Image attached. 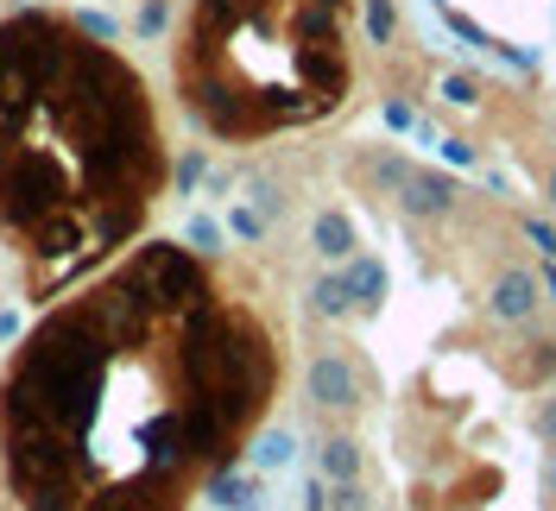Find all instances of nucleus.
Listing matches in <instances>:
<instances>
[{"instance_id":"nucleus-3","label":"nucleus","mask_w":556,"mask_h":511,"mask_svg":"<svg viewBox=\"0 0 556 511\" xmlns=\"http://www.w3.org/2000/svg\"><path fill=\"white\" fill-rule=\"evenodd\" d=\"M354 89V0H190L177 95L222 139H273Z\"/></svg>"},{"instance_id":"nucleus-4","label":"nucleus","mask_w":556,"mask_h":511,"mask_svg":"<svg viewBox=\"0 0 556 511\" xmlns=\"http://www.w3.org/2000/svg\"><path fill=\"white\" fill-rule=\"evenodd\" d=\"M311 398L316 405H354V379H348V367L336 360V354L311 367Z\"/></svg>"},{"instance_id":"nucleus-1","label":"nucleus","mask_w":556,"mask_h":511,"mask_svg":"<svg viewBox=\"0 0 556 511\" xmlns=\"http://www.w3.org/2000/svg\"><path fill=\"white\" fill-rule=\"evenodd\" d=\"M273 379L266 322L197 253L152 240L7 360V480L26 511H184L260 430Z\"/></svg>"},{"instance_id":"nucleus-8","label":"nucleus","mask_w":556,"mask_h":511,"mask_svg":"<svg viewBox=\"0 0 556 511\" xmlns=\"http://www.w3.org/2000/svg\"><path fill=\"white\" fill-rule=\"evenodd\" d=\"M336 511H361V493H354V486H342V493H336Z\"/></svg>"},{"instance_id":"nucleus-2","label":"nucleus","mask_w":556,"mask_h":511,"mask_svg":"<svg viewBox=\"0 0 556 511\" xmlns=\"http://www.w3.org/2000/svg\"><path fill=\"white\" fill-rule=\"evenodd\" d=\"M152 89L102 26L70 13L0 20V234L33 297L121 253L165 190Z\"/></svg>"},{"instance_id":"nucleus-7","label":"nucleus","mask_w":556,"mask_h":511,"mask_svg":"<svg viewBox=\"0 0 556 511\" xmlns=\"http://www.w3.org/2000/svg\"><path fill=\"white\" fill-rule=\"evenodd\" d=\"M291 436H285V430H273V436H266V443L253 448V461H260V468H285V461H291Z\"/></svg>"},{"instance_id":"nucleus-6","label":"nucleus","mask_w":556,"mask_h":511,"mask_svg":"<svg viewBox=\"0 0 556 511\" xmlns=\"http://www.w3.org/2000/svg\"><path fill=\"white\" fill-rule=\"evenodd\" d=\"M316 253L342 259V253H348V221H336V215H329V221H316Z\"/></svg>"},{"instance_id":"nucleus-5","label":"nucleus","mask_w":556,"mask_h":511,"mask_svg":"<svg viewBox=\"0 0 556 511\" xmlns=\"http://www.w3.org/2000/svg\"><path fill=\"white\" fill-rule=\"evenodd\" d=\"M323 474H329V480H354V474H361L354 443H329V448H323Z\"/></svg>"}]
</instances>
